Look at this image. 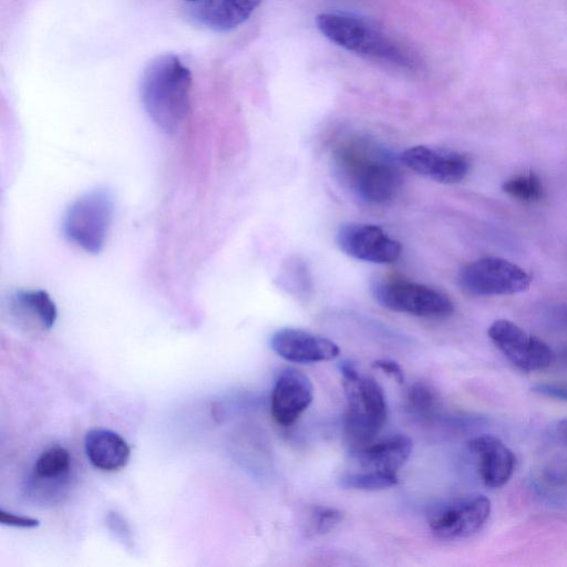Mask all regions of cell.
Instances as JSON below:
<instances>
[{"label":"cell","mask_w":567,"mask_h":567,"mask_svg":"<svg viewBox=\"0 0 567 567\" xmlns=\"http://www.w3.org/2000/svg\"><path fill=\"white\" fill-rule=\"evenodd\" d=\"M374 369L381 370L398 383L404 382V372L400 364L391 359H378L372 362Z\"/></svg>","instance_id":"obj_26"},{"label":"cell","mask_w":567,"mask_h":567,"mask_svg":"<svg viewBox=\"0 0 567 567\" xmlns=\"http://www.w3.org/2000/svg\"><path fill=\"white\" fill-rule=\"evenodd\" d=\"M375 301L391 311L422 318H444L454 311V305L443 292L402 278L377 277L371 282Z\"/></svg>","instance_id":"obj_5"},{"label":"cell","mask_w":567,"mask_h":567,"mask_svg":"<svg viewBox=\"0 0 567 567\" xmlns=\"http://www.w3.org/2000/svg\"><path fill=\"white\" fill-rule=\"evenodd\" d=\"M261 0H199L192 8L193 20L212 31L229 32L243 24Z\"/></svg>","instance_id":"obj_16"},{"label":"cell","mask_w":567,"mask_h":567,"mask_svg":"<svg viewBox=\"0 0 567 567\" xmlns=\"http://www.w3.org/2000/svg\"><path fill=\"white\" fill-rule=\"evenodd\" d=\"M555 315L560 322L567 324V305L559 307Z\"/></svg>","instance_id":"obj_29"},{"label":"cell","mask_w":567,"mask_h":567,"mask_svg":"<svg viewBox=\"0 0 567 567\" xmlns=\"http://www.w3.org/2000/svg\"><path fill=\"white\" fill-rule=\"evenodd\" d=\"M317 27L331 42L373 60L408 66L412 59L404 48L369 20L343 12H324Z\"/></svg>","instance_id":"obj_3"},{"label":"cell","mask_w":567,"mask_h":567,"mask_svg":"<svg viewBox=\"0 0 567 567\" xmlns=\"http://www.w3.org/2000/svg\"><path fill=\"white\" fill-rule=\"evenodd\" d=\"M193 76L174 53L151 59L143 69L140 96L150 118L164 132H177L190 113Z\"/></svg>","instance_id":"obj_1"},{"label":"cell","mask_w":567,"mask_h":567,"mask_svg":"<svg viewBox=\"0 0 567 567\" xmlns=\"http://www.w3.org/2000/svg\"><path fill=\"white\" fill-rule=\"evenodd\" d=\"M467 447L477 460L478 474L485 486L497 488L508 482L516 458L501 440L492 435H478L467 442Z\"/></svg>","instance_id":"obj_14"},{"label":"cell","mask_w":567,"mask_h":567,"mask_svg":"<svg viewBox=\"0 0 567 567\" xmlns=\"http://www.w3.org/2000/svg\"><path fill=\"white\" fill-rule=\"evenodd\" d=\"M336 240L348 256L374 264L395 262L402 251L399 241L388 236L382 228L370 224H343L337 231Z\"/></svg>","instance_id":"obj_10"},{"label":"cell","mask_w":567,"mask_h":567,"mask_svg":"<svg viewBox=\"0 0 567 567\" xmlns=\"http://www.w3.org/2000/svg\"><path fill=\"white\" fill-rule=\"evenodd\" d=\"M9 310L23 328L50 330L58 317L55 303L43 290H19L9 300Z\"/></svg>","instance_id":"obj_17"},{"label":"cell","mask_w":567,"mask_h":567,"mask_svg":"<svg viewBox=\"0 0 567 567\" xmlns=\"http://www.w3.org/2000/svg\"><path fill=\"white\" fill-rule=\"evenodd\" d=\"M491 514L483 494H466L433 504L426 514L432 533L444 539L466 538L478 532Z\"/></svg>","instance_id":"obj_7"},{"label":"cell","mask_w":567,"mask_h":567,"mask_svg":"<svg viewBox=\"0 0 567 567\" xmlns=\"http://www.w3.org/2000/svg\"><path fill=\"white\" fill-rule=\"evenodd\" d=\"M400 161L411 171L439 183L462 181L470 168L463 154L441 147L416 145L401 153Z\"/></svg>","instance_id":"obj_12"},{"label":"cell","mask_w":567,"mask_h":567,"mask_svg":"<svg viewBox=\"0 0 567 567\" xmlns=\"http://www.w3.org/2000/svg\"><path fill=\"white\" fill-rule=\"evenodd\" d=\"M487 334L498 350L523 371L543 370L553 362L554 353L546 342L528 334L509 320L494 321L488 327Z\"/></svg>","instance_id":"obj_9"},{"label":"cell","mask_w":567,"mask_h":567,"mask_svg":"<svg viewBox=\"0 0 567 567\" xmlns=\"http://www.w3.org/2000/svg\"><path fill=\"white\" fill-rule=\"evenodd\" d=\"M84 451L90 463L104 472H115L126 466L131 456L127 442L116 432L92 429L84 436Z\"/></svg>","instance_id":"obj_18"},{"label":"cell","mask_w":567,"mask_h":567,"mask_svg":"<svg viewBox=\"0 0 567 567\" xmlns=\"http://www.w3.org/2000/svg\"><path fill=\"white\" fill-rule=\"evenodd\" d=\"M347 396L344 435L354 451L373 442L388 419V404L381 385L369 375H361L350 361L339 365Z\"/></svg>","instance_id":"obj_2"},{"label":"cell","mask_w":567,"mask_h":567,"mask_svg":"<svg viewBox=\"0 0 567 567\" xmlns=\"http://www.w3.org/2000/svg\"><path fill=\"white\" fill-rule=\"evenodd\" d=\"M554 433L560 442L567 444V419L557 422Z\"/></svg>","instance_id":"obj_28"},{"label":"cell","mask_w":567,"mask_h":567,"mask_svg":"<svg viewBox=\"0 0 567 567\" xmlns=\"http://www.w3.org/2000/svg\"><path fill=\"white\" fill-rule=\"evenodd\" d=\"M344 514L332 507H315L310 513L308 532L311 535H324L333 530L342 520Z\"/></svg>","instance_id":"obj_23"},{"label":"cell","mask_w":567,"mask_h":567,"mask_svg":"<svg viewBox=\"0 0 567 567\" xmlns=\"http://www.w3.org/2000/svg\"><path fill=\"white\" fill-rule=\"evenodd\" d=\"M530 390L542 396L567 401V383H538L533 385Z\"/></svg>","instance_id":"obj_25"},{"label":"cell","mask_w":567,"mask_h":567,"mask_svg":"<svg viewBox=\"0 0 567 567\" xmlns=\"http://www.w3.org/2000/svg\"><path fill=\"white\" fill-rule=\"evenodd\" d=\"M398 475L377 471L359 470L339 478V486L354 491H380L396 485Z\"/></svg>","instance_id":"obj_21"},{"label":"cell","mask_w":567,"mask_h":567,"mask_svg":"<svg viewBox=\"0 0 567 567\" xmlns=\"http://www.w3.org/2000/svg\"><path fill=\"white\" fill-rule=\"evenodd\" d=\"M566 355H567V352H566Z\"/></svg>","instance_id":"obj_31"},{"label":"cell","mask_w":567,"mask_h":567,"mask_svg":"<svg viewBox=\"0 0 567 567\" xmlns=\"http://www.w3.org/2000/svg\"><path fill=\"white\" fill-rule=\"evenodd\" d=\"M71 457L66 449L52 446L40 454L34 463V474L40 480H58L70 471Z\"/></svg>","instance_id":"obj_20"},{"label":"cell","mask_w":567,"mask_h":567,"mask_svg":"<svg viewBox=\"0 0 567 567\" xmlns=\"http://www.w3.org/2000/svg\"><path fill=\"white\" fill-rule=\"evenodd\" d=\"M113 217V199L105 189L78 198L63 219L65 237L83 250L97 254L105 244Z\"/></svg>","instance_id":"obj_6"},{"label":"cell","mask_w":567,"mask_h":567,"mask_svg":"<svg viewBox=\"0 0 567 567\" xmlns=\"http://www.w3.org/2000/svg\"><path fill=\"white\" fill-rule=\"evenodd\" d=\"M412 449V440L399 433L374 440L351 453L361 470L398 475V471L409 460Z\"/></svg>","instance_id":"obj_15"},{"label":"cell","mask_w":567,"mask_h":567,"mask_svg":"<svg viewBox=\"0 0 567 567\" xmlns=\"http://www.w3.org/2000/svg\"><path fill=\"white\" fill-rule=\"evenodd\" d=\"M543 476L548 484L554 486L567 484V457L551 458L544 467Z\"/></svg>","instance_id":"obj_24"},{"label":"cell","mask_w":567,"mask_h":567,"mask_svg":"<svg viewBox=\"0 0 567 567\" xmlns=\"http://www.w3.org/2000/svg\"><path fill=\"white\" fill-rule=\"evenodd\" d=\"M185 1H188V2L195 3V2H197V1H199V0H185Z\"/></svg>","instance_id":"obj_30"},{"label":"cell","mask_w":567,"mask_h":567,"mask_svg":"<svg viewBox=\"0 0 567 567\" xmlns=\"http://www.w3.org/2000/svg\"><path fill=\"white\" fill-rule=\"evenodd\" d=\"M406 410L414 420L431 423L441 414L442 400L436 389L426 382L419 381L408 390Z\"/></svg>","instance_id":"obj_19"},{"label":"cell","mask_w":567,"mask_h":567,"mask_svg":"<svg viewBox=\"0 0 567 567\" xmlns=\"http://www.w3.org/2000/svg\"><path fill=\"white\" fill-rule=\"evenodd\" d=\"M270 348L295 363H316L336 359L340 349L332 340L297 328H282L270 338Z\"/></svg>","instance_id":"obj_13"},{"label":"cell","mask_w":567,"mask_h":567,"mask_svg":"<svg viewBox=\"0 0 567 567\" xmlns=\"http://www.w3.org/2000/svg\"><path fill=\"white\" fill-rule=\"evenodd\" d=\"M458 285L471 296L514 295L528 289L530 277L522 267L506 259L485 257L460 271Z\"/></svg>","instance_id":"obj_8"},{"label":"cell","mask_w":567,"mask_h":567,"mask_svg":"<svg viewBox=\"0 0 567 567\" xmlns=\"http://www.w3.org/2000/svg\"><path fill=\"white\" fill-rule=\"evenodd\" d=\"M313 399V385L307 374L296 368L282 369L272 388L270 412L281 426L292 425Z\"/></svg>","instance_id":"obj_11"},{"label":"cell","mask_w":567,"mask_h":567,"mask_svg":"<svg viewBox=\"0 0 567 567\" xmlns=\"http://www.w3.org/2000/svg\"><path fill=\"white\" fill-rule=\"evenodd\" d=\"M0 522L2 525L22 528H34L39 526V520L35 518L19 516L3 509L0 511Z\"/></svg>","instance_id":"obj_27"},{"label":"cell","mask_w":567,"mask_h":567,"mask_svg":"<svg viewBox=\"0 0 567 567\" xmlns=\"http://www.w3.org/2000/svg\"><path fill=\"white\" fill-rule=\"evenodd\" d=\"M502 189L512 198L527 203L538 202L544 196L542 181L532 172L506 179Z\"/></svg>","instance_id":"obj_22"},{"label":"cell","mask_w":567,"mask_h":567,"mask_svg":"<svg viewBox=\"0 0 567 567\" xmlns=\"http://www.w3.org/2000/svg\"><path fill=\"white\" fill-rule=\"evenodd\" d=\"M336 164L349 187L363 200L383 204L392 199L401 185V173L384 154L361 146L342 147Z\"/></svg>","instance_id":"obj_4"}]
</instances>
